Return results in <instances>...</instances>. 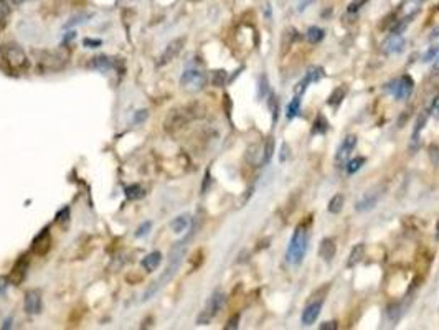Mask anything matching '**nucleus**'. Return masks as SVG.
<instances>
[{
	"label": "nucleus",
	"instance_id": "nucleus-1",
	"mask_svg": "<svg viewBox=\"0 0 439 330\" xmlns=\"http://www.w3.org/2000/svg\"><path fill=\"white\" fill-rule=\"evenodd\" d=\"M205 111L206 109L202 102H192V104H187L183 107L174 109V111H170L167 114L165 121H163V127H165V130L170 132V134H174L178 129L187 126L190 121L202 119L205 116Z\"/></svg>",
	"mask_w": 439,
	"mask_h": 330
},
{
	"label": "nucleus",
	"instance_id": "nucleus-2",
	"mask_svg": "<svg viewBox=\"0 0 439 330\" xmlns=\"http://www.w3.org/2000/svg\"><path fill=\"white\" fill-rule=\"evenodd\" d=\"M36 66L43 71H59L70 60V51L66 48L58 50H33Z\"/></svg>",
	"mask_w": 439,
	"mask_h": 330
},
{
	"label": "nucleus",
	"instance_id": "nucleus-3",
	"mask_svg": "<svg viewBox=\"0 0 439 330\" xmlns=\"http://www.w3.org/2000/svg\"><path fill=\"white\" fill-rule=\"evenodd\" d=\"M2 63L7 66L10 73H25L30 68V60L25 53V50L17 43H9L0 51Z\"/></svg>",
	"mask_w": 439,
	"mask_h": 330
},
{
	"label": "nucleus",
	"instance_id": "nucleus-4",
	"mask_svg": "<svg viewBox=\"0 0 439 330\" xmlns=\"http://www.w3.org/2000/svg\"><path fill=\"white\" fill-rule=\"evenodd\" d=\"M306 251H307V230L304 225H297L287 246V254H286L287 262L294 264V266L301 264L304 261Z\"/></svg>",
	"mask_w": 439,
	"mask_h": 330
},
{
	"label": "nucleus",
	"instance_id": "nucleus-5",
	"mask_svg": "<svg viewBox=\"0 0 439 330\" xmlns=\"http://www.w3.org/2000/svg\"><path fill=\"white\" fill-rule=\"evenodd\" d=\"M385 90L388 93H391L396 99L403 101V99H408L411 96V93L414 90V81H413V78L410 75H403L401 78L393 79L391 83L386 84Z\"/></svg>",
	"mask_w": 439,
	"mask_h": 330
},
{
	"label": "nucleus",
	"instance_id": "nucleus-6",
	"mask_svg": "<svg viewBox=\"0 0 439 330\" xmlns=\"http://www.w3.org/2000/svg\"><path fill=\"white\" fill-rule=\"evenodd\" d=\"M205 83H206V76H205V73L200 70H187V71H183V75L180 78V86L187 87V90H192V91L202 90Z\"/></svg>",
	"mask_w": 439,
	"mask_h": 330
},
{
	"label": "nucleus",
	"instance_id": "nucleus-7",
	"mask_svg": "<svg viewBox=\"0 0 439 330\" xmlns=\"http://www.w3.org/2000/svg\"><path fill=\"white\" fill-rule=\"evenodd\" d=\"M383 190H385V185H378L375 188L368 190V192L355 203V210L357 211H368L371 208H375L378 200H380L382 195H383Z\"/></svg>",
	"mask_w": 439,
	"mask_h": 330
},
{
	"label": "nucleus",
	"instance_id": "nucleus-8",
	"mask_svg": "<svg viewBox=\"0 0 439 330\" xmlns=\"http://www.w3.org/2000/svg\"><path fill=\"white\" fill-rule=\"evenodd\" d=\"M185 41H187V40H185V36H180V38H175V40L170 41L169 45L165 47V50L162 51V55H160L159 61H157V66H165L172 60H175V56L182 51Z\"/></svg>",
	"mask_w": 439,
	"mask_h": 330
},
{
	"label": "nucleus",
	"instance_id": "nucleus-9",
	"mask_svg": "<svg viewBox=\"0 0 439 330\" xmlns=\"http://www.w3.org/2000/svg\"><path fill=\"white\" fill-rule=\"evenodd\" d=\"M425 0H403L398 5V12L395 13V20H408L413 18L421 10V5Z\"/></svg>",
	"mask_w": 439,
	"mask_h": 330
},
{
	"label": "nucleus",
	"instance_id": "nucleus-10",
	"mask_svg": "<svg viewBox=\"0 0 439 330\" xmlns=\"http://www.w3.org/2000/svg\"><path fill=\"white\" fill-rule=\"evenodd\" d=\"M28 256H20V259L13 264V268L10 271V276H9V282L13 285H20L22 282L25 281L27 277V269H28Z\"/></svg>",
	"mask_w": 439,
	"mask_h": 330
},
{
	"label": "nucleus",
	"instance_id": "nucleus-11",
	"mask_svg": "<svg viewBox=\"0 0 439 330\" xmlns=\"http://www.w3.org/2000/svg\"><path fill=\"white\" fill-rule=\"evenodd\" d=\"M355 145H357V136H347L344 141H342L340 147L336 153V162L339 165L347 164V159L350 157V153L355 149Z\"/></svg>",
	"mask_w": 439,
	"mask_h": 330
},
{
	"label": "nucleus",
	"instance_id": "nucleus-12",
	"mask_svg": "<svg viewBox=\"0 0 439 330\" xmlns=\"http://www.w3.org/2000/svg\"><path fill=\"white\" fill-rule=\"evenodd\" d=\"M405 47V36L403 33H390V36L383 41L382 50L386 55H395L400 53Z\"/></svg>",
	"mask_w": 439,
	"mask_h": 330
},
{
	"label": "nucleus",
	"instance_id": "nucleus-13",
	"mask_svg": "<svg viewBox=\"0 0 439 330\" xmlns=\"http://www.w3.org/2000/svg\"><path fill=\"white\" fill-rule=\"evenodd\" d=\"M50 249H51V236H50L48 228H45L38 236L33 239L32 251L36 256H45V254H48Z\"/></svg>",
	"mask_w": 439,
	"mask_h": 330
},
{
	"label": "nucleus",
	"instance_id": "nucleus-14",
	"mask_svg": "<svg viewBox=\"0 0 439 330\" xmlns=\"http://www.w3.org/2000/svg\"><path fill=\"white\" fill-rule=\"evenodd\" d=\"M24 307L27 314L30 315H35V314H40L41 312V294L38 291H28L25 294V300H24Z\"/></svg>",
	"mask_w": 439,
	"mask_h": 330
},
{
	"label": "nucleus",
	"instance_id": "nucleus-15",
	"mask_svg": "<svg viewBox=\"0 0 439 330\" xmlns=\"http://www.w3.org/2000/svg\"><path fill=\"white\" fill-rule=\"evenodd\" d=\"M321 311H322V300H317V302H310L306 309H304L302 312V317H301V322L302 325H312L314 322L317 320V317L321 315Z\"/></svg>",
	"mask_w": 439,
	"mask_h": 330
},
{
	"label": "nucleus",
	"instance_id": "nucleus-16",
	"mask_svg": "<svg viewBox=\"0 0 439 330\" xmlns=\"http://www.w3.org/2000/svg\"><path fill=\"white\" fill-rule=\"evenodd\" d=\"M337 253V246H336V241L332 238H324L321 241V246H319V256L325 261V262H330L333 259V256Z\"/></svg>",
	"mask_w": 439,
	"mask_h": 330
},
{
	"label": "nucleus",
	"instance_id": "nucleus-17",
	"mask_svg": "<svg viewBox=\"0 0 439 330\" xmlns=\"http://www.w3.org/2000/svg\"><path fill=\"white\" fill-rule=\"evenodd\" d=\"M223 304H225V294H223V292H215V294H213L210 299H208V304H206L205 312L213 319L215 315H218L220 311L223 309Z\"/></svg>",
	"mask_w": 439,
	"mask_h": 330
},
{
	"label": "nucleus",
	"instance_id": "nucleus-18",
	"mask_svg": "<svg viewBox=\"0 0 439 330\" xmlns=\"http://www.w3.org/2000/svg\"><path fill=\"white\" fill-rule=\"evenodd\" d=\"M426 121H428V113H421L418 116V119L414 122V129H413V134H411V147L416 150L420 145V136H421V130L425 129L426 126Z\"/></svg>",
	"mask_w": 439,
	"mask_h": 330
},
{
	"label": "nucleus",
	"instance_id": "nucleus-19",
	"mask_svg": "<svg viewBox=\"0 0 439 330\" xmlns=\"http://www.w3.org/2000/svg\"><path fill=\"white\" fill-rule=\"evenodd\" d=\"M162 262V254L160 251H154L151 254H147L145 258L142 259V262H140V266H142L147 273H152V271H155Z\"/></svg>",
	"mask_w": 439,
	"mask_h": 330
},
{
	"label": "nucleus",
	"instance_id": "nucleus-20",
	"mask_svg": "<svg viewBox=\"0 0 439 330\" xmlns=\"http://www.w3.org/2000/svg\"><path fill=\"white\" fill-rule=\"evenodd\" d=\"M363 256H365V245L363 243L355 245L350 251V256H348V259H347V268H355L357 264L363 259Z\"/></svg>",
	"mask_w": 439,
	"mask_h": 330
},
{
	"label": "nucleus",
	"instance_id": "nucleus-21",
	"mask_svg": "<svg viewBox=\"0 0 439 330\" xmlns=\"http://www.w3.org/2000/svg\"><path fill=\"white\" fill-rule=\"evenodd\" d=\"M345 96H347V86H339V87H336V90L330 93L329 99H327V104H329V106H339L340 102L345 99Z\"/></svg>",
	"mask_w": 439,
	"mask_h": 330
},
{
	"label": "nucleus",
	"instance_id": "nucleus-22",
	"mask_svg": "<svg viewBox=\"0 0 439 330\" xmlns=\"http://www.w3.org/2000/svg\"><path fill=\"white\" fill-rule=\"evenodd\" d=\"M190 226V215H180L177 216L172 223H170V228L174 230V233H183Z\"/></svg>",
	"mask_w": 439,
	"mask_h": 330
},
{
	"label": "nucleus",
	"instance_id": "nucleus-23",
	"mask_svg": "<svg viewBox=\"0 0 439 330\" xmlns=\"http://www.w3.org/2000/svg\"><path fill=\"white\" fill-rule=\"evenodd\" d=\"M91 66L96 70H101V71H108L113 68V61H111V58L104 56V55H99V56H94L93 61H91Z\"/></svg>",
	"mask_w": 439,
	"mask_h": 330
},
{
	"label": "nucleus",
	"instance_id": "nucleus-24",
	"mask_svg": "<svg viewBox=\"0 0 439 330\" xmlns=\"http://www.w3.org/2000/svg\"><path fill=\"white\" fill-rule=\"evenodd\" d=\"M307 41L309 43H312V45H316V43H321L322 40H324V36H325V32L322 30V28H319V27H310L309 30H307Z\"/></svg>",
	"mask_w": 439,
	"mask_h": 330
},
{
	"label": "nucleus",
	"instance_id": "nucleus-25",
	"mask_svg": "<svg viewBox=\"0 0 439 330\" xmlns=\"http://www.w3.org/2000/svg\"><path fill=\"white\" fill-rule=\"evenodd\" d=\"M344 203H345L344 195H340V193L333 195V196H332V200L329 202V211H330V213H333V215L340 213L342 208H344Z\"/></svg>",
	"mask_w": 439,
	"mask_h": 330
},
{
	"label": "nucleus",
	"instance_id": "nucleus-26",
	"mask_svg": "<svg viewBox=\"0 0 439 330\" xmlns=\"http://www.w3.org/2000/svg\"><path fill=\"white\" fill-rule=\"evenodd\" d=\"M124 193H126V198H128V200H140V198L145 195V190L136 183V185H131V187L126 188Z\"/></svg>",
	"mask_w": 439,
	"mask_h": 330
},
{
	"label": "nucleus",
	"instance_id": "nucleus-27",
	"mask_svg": "<svg viewBox=\"0 0 439 330\" xmlns=\"http://www.w3.org/2000/svg\"><path fill=\"white\" fill-rule=\"evenodd\" d=\"M299 111H301V96H294V99L289 102L287 111H286L287 119H294V117L299 114Z\"/></svg>",
	"mask_w": 439,
	"mask_h": 330
},
{
	"label": "nucleus",
	"instance_id": "nucleus-28",
	"mask_svg": "<svg viewBox=\"0 0 439 330\" xmlns=\"http://www.w3.org/2000/svg\"><path fill=\"white\" fill-rule=\"evenodd\" d=\"M273 152H274V139L267 137L266 142H264V149H263V164L261 165L269 164V160L273 157Z\"/></svg>",
	"mask_w": 439,
	"mask_h": 330
},
{
	"label": "nucleus",
	"instance_id": "nucleus-29",
	"mask_svg": "<svg viewBox=\"0 0 439 330\" xmlns=\"http://www.w3.org/2000/svg\"><path fill=\"white\" fill-rule=\"evenodd\" d=\"M386 317H388L390 322H393V324H395V322L401 317V305H400V302H393V304H390L388 307H386Z\"/></svg>",
	"mask_w": 439,
	"mask_h": 330
},
{
	"label": "nucleus",
	"instance_id": "nucleus-30",
	"mask_svg": "<svg viewBox=\"0 0 439 330\" xmlns=\"http://www.w3.org/2000/svg\"><path fill=\"white\" fill-rule=\"evenodd\" d=\"M226 79H228V73L225 70H217V71H213V75H212V84L221 87V86H225Z\"/></svg>",
	"mask_w": 439,
	"mask_h": 330
},
{
	"label": "nucleus",
	"instance_id": "nucleus-31",
	"mask_svg": "<svg viewBox=\"0 0 439 330\" xmlns=\"http://www.w3.org/2000/svg\"><path fill=\"white\" fill-rule=\"evenodd\" d=\"M327 129H329V122L324 116H319L314 122V127H312V134H325Z\"/></svg>",
	"mask_w": 439,
	"mask_h": 330
},
{
	"label": "nucleus",
	"instance_id": "nucleus-32",
	"mask_svg": "<svg viewBox=\"0 0 439 330\" xmlns=\"http://www.w3.org/2000/svg\"><path fill=\"white\" fill-rule=\"evenodd\" d=\"M9 15H10V4L7 0H0V28L7 25Z\"/></svg>",
	"mask_w": 439,
	"mask_h": 330
},
{
	"label": "nucleus",
	"instance_id": "nucleus-33",
	"mask_svg": "<svg viewBox=\"0 0 439 330\" xmlns=\"http://www.w3.org/2000/svg\"><path fill=\"white\" fill-rule=\"evenodd\" d=\"M324 76H325L324 70H322V68H319V66H314V68H310V70L307 71L306 79H307V81H309V84H310V83H316V81H319V79H322Z\"/></svg>",
	"mask_w": 439,
	"mask_h": 330
},
{
	"label": "nucleus",
	"instance_id": "nucleus-34",
	"mask_svg": "<svg viewBox=\"0 0 439 330\" xmlns=\"http://www.w3.org/2000/svg\"><path fill=\"white\" fill-rule=\"evenodd\" d=\"M89 18H91V13H78V15H74L73 18H70V21H66L65 28H71V27L81 25V24H85V21H88Z\"/></svg>",
	"mask_w": 439,
	"mask_h": 330
},
{
	"label": "nucleus",
	"instance_id": "nucleus-35",
	"mask_svg": "<svg viewBox=\"0 0 439 330\" xmlns=\"http://www.w3.org/2000/svg\"><path fill=\"white\" fill-rule=\"evenodd\" d=\"M363 164H365V159L363 157H355V159H352L350 162H347V173H355V172H359L360 168L363 167Z\"/></svg>",
	"mask_w": 439,
	"mask_h": 330
},
{
	"label": "nucleus",
	"instance_id": "nucleus-36",
	"mask_svg": "<svg viewBox=\"0 0 439 330\" xmlns=\"http://www.w3.org/2000/svg\"><path fill=\"white\" fill-rule=\"evenodd\" d=\"M267 106H269L271 113H273V121L276 122V121H278V116H279V104H278L276 96H274L273 93L269 94V99H267Z\"/></svg>",
	"mask_w": 439,
	"mask_h": 330
},
{
	"label": "nucleus",
	"instance_id": "nucleus-37",
	"mask_svg": "<svg viewBox=\"0 0 439 330\" xmlns=\"http://www.w3.org/2000/svg\"><path fill=\"white\" fill-rule=\"evenodd\" d=\"M367 4V0H353V2L348 5V9H347V13L348 15H355V13H359L360 12V9L363 5Z\"/></svg>",
	"mask_w": 439,
	"mask_h": 330
},
{
	"label": "nucleus",
	"instance_id": "nucleus-38",
	"mask_svg": "<svg viewBox=\"0 0 439 330\" xmlns=\"http://www.w3.org/2000/svg\"><path fill=\"white\" fill-rule=\"evenodd\" d=\"M439 55V45H434V47H431L426 53H425V56H423V61L425 63H428V61H433V60H436V56Z\"/></svg>",
	"mask_w": 439,
	"mask_h": 330
},
{
	"label": "nucleus",
	"instance_id": "nucleus-39",
	"mask_svg": "<svg viewBox=\"0 0 439 330\" xmlns=\"http://www.w3.org/2000/svg\"><path fill=\"white\" fill-rule=\"evenodd\" d=\"M307 86H309V81H307L306 78H304L302 81H299V83H297V84L294 86V93H296V96H302V94H304V91L307 90Z\"/></svg>",
	"mask_w": 439,
	"mask_h": 330
},
{
	"label": "nucleus",
	"instance_id": "nucleus-40",
	"mask_svg": "<svg viewBox=\"0 0 439 330\" xmlns=\"http://www.w3.org/2000/svg\"><path fill=\"white\" fill-rule=\"evenodd\" d=\"M267 86H269L267 84V78L263 75L261 78H259V98H264L267 94V90H269Z\"/></svg>",
	"mask_w": 439,
	"mask_h": 330
},
{
	"label": "nucleus",
	"instance_id": "nucleus-41",
	"mask_svg": "<svg viewBox=\"0 0 439 330\" xmlns=\"http://www.w3.org/2000/svg\"><path fill=\"white\" fill-rule=\"evenodd\" d=\"M151 228H152V223L151 222H145L144 225H140L139 228H137V231H136V236L137 238H140V236H145V234L151 231Z\"/></svg>",
	"mask_w": 439,
	"mask_h": 330
},
{
	"label": "nucleus",
	"instance_id": "nucleus-42",
	"mask_svg": "<svg viewBox=\"0 0 439 330\" xmlns=\"http://www.w3.org/2000/svg\"><path fill=\"white\" fill-rule=\"evenodd\" d=\"M83 45H85L86 48H98V47L102 45V41H101V40H96V38H85Z\"/></svg>",
	"mask_w": 439,
	"mask_h": 330
},
{
	"label": "nucleus",
	"instance_id": "nucleus-43",
	"mask_svg": "<svg viewBox=\"0 0 439 330\" xmlns=\"http://www.w3.org/2000/svg\"><path fill=\"white\" fill-rule=\"evenodd\" d=\"M238 322H240V315L236 314V315H233V317L228 320V324L225 325V328H226V330H235V328H238Z\"/></svg>",
	"mask_w": 439,
	"mask_h": 330
},
{
	"label": "nucleus",
	"instance_id": "nucleus-44",
	"mask_svg": "<svg viewBox=\"0 0 439 330\" xmlns=\"http://www.w3.org/2000/svg\"><path fill=\"white\" fill-rule=\"evenodd\" d=\"M429 113L439 119V96H436V99L433 101V104H431V107H429Z\"/></svg>",
	"mask_w": 439,
	"mask_h": 330
},
{
	"label": "nucleus",
	"instance_id": "nucleus-45",
	"mask_svg": "<svg viewBox=\"0 0 439 330\" xmlns=\"http://www.w3.org/2000/svg\"><path fill=\"white\" fill-rule=\"evenodd\" d=\"M147 119V111L144 109V111H137L136 113V116H134V122H142V121H145Z\"/></svg>",
	"mask_w": 439,
	"mask_h": 330
},
{
	"label": "nucleus",
	"instance_id": "nucleus-46",
	"mask_svg": "<svg viewBox=\"0 0 439 330\" xmlns=\"http://www.w3.org/2000/svg\"><path fill=\"white\" fill-rule=\"evenodd\" d=\"M321 330H336L337 328V322H324V324L319 325Z\"/></svg>",
	"mask_w": 439,
	"mask_h": 330
},
{
	"label": "nucleus",
	"instance_id": "nucleus-47",
	"mask_svg": "<svg viewBox=\"0 0 439 330\" xmlns=\"http://www.w3.org/2000/svg\"><path fill=\"white\" fill-rule=\"evenodd\" d=\"M287 157H289V147L287 144H282V156H279V160L281 162H286Z\"/></svg>",
	"mask_w": 439,
	"mask_h": 330
},
{
	"label": "nucleus",
	"instance_id": "nucleus-48",
	"mask_svg": "<svg viewBox=\"0 0 439 330\" xmlns=\"http://www.w3.org/2000/svg\"><path fill=\"white\" fill-rule=\"evenodd\" d=\"M7 285H9V279H5V277H0V294L7 289Z\"/></svg>",
	"mask_w": 439,
	"mask_h": 330
},
{
	"label": "nucleus",
	"instance_id": "nucleus-49",
	"mask_svg": "<svg viewBox=\"0 0 439 330\" xmlns=\"http://www.w3.org/2000/svg\"><path fill=\"white\" fill-rule=\"evenodd\" d=\"M310 2H312V0H299V10L302 12L307 5H310Z\"/></svg>",
	"mask_w": 439,
	"mask_h": 330
},
{
	"label": "nucleus",
	"instance_id": "nucleus-50",
	"mask_svg": "<svg viewBox=\"0 0 439 330\" xmlns=\"http://www.w3.org/2000/svg\"><path fill=\"white\" fill-rule=\"evenodd\" d=\"M27 2H30V0H12L13 5H22V4H27Z\"/></svg>",
	"mask_w": 439,
	"mask_h": 330
},
{
	"label": "nucleus",
	"instance_id": "nucleus-51",
	"mask_svg": "<svg viewBox=\"0 0 439 330\" xmlns=\"http://www.w3.org/2000/svg\"><path fill=\"white\" fill-rule=\"evenodd\" d=\"M434 71H439V55L436 56V63H434V68H433Z\"/></svg>",
	"mask_w": 439,
	"mask_h": 330
},
{
	"label": "nucleus",
	"instance_id": "nucleus-52",
	"mask_svg": "<svg viewBox=\"0 0 439 330\" xmlns=\"http://www.w3.org/2000/svg\"><path fill=\"white\" fill-rule=\"evenodd\" d=\"M10 322H12L10 319H7V320H5V324L2 325V328H9V327H10Z\"/></svg>",
	"mask_w": 439,
	"mask_h": 330
},
{
	"label": "nucleus",
	"instance_id": "nucleus-53",
	"mask_svg": "<svg viewBox=\"0 0 439 330\" xmlns=\"http://www.w3.org/2000/svg\"><path fill=\"white\" fill-rule=\"evenodd\" d=\"M436 239H439V219H437V225H436Z\"/></svg>",
	"mask_w": 439,
	"mask_h": 330
},
{
	"label": "nucleus",
	"instance_id": "nucleus-54",
	"mask_svg": "<svg viewBox=\"0 0 439 330\" xmlns=\"http://www.w3.org/2000/svg\"><path fill=\"white\" fill-rule=\"evenodd\" d=\"M437 35H439V28H436V30L433 32V35H431V38H436Z\"/></svg>",
	"mask_w": 439,
	"mask_h": 330
}]
</instances>
